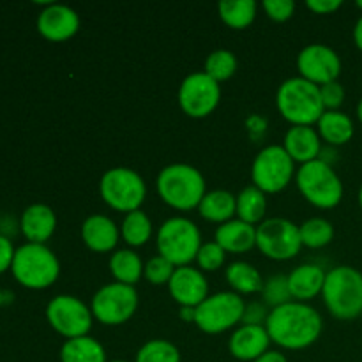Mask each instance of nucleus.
Wrapping results in <instances>:
<instances>
[{
    "label": "nucleus",
    "instance_id": "f8f14e48",
    "mask_svg": "<svg viewBox=\"0 0 362 362\" xmlns=\"http://www.w3.org/2000/svg\"><path fill=\"white\" fill-rule=\"evenodd\" d=\"M46 320L52 325L53 331H57L66 339H73L88 336L94 315H92L90 306H87L80 297L62 293V296L53 297L48 303Z\"/></svg>",
    "mask_w": 362,
    "mask_h": 362
},
{
    "label": "nucleus",
    "instance_id": "dca6fc26",
    "mask_svg": "<svg viewBox=\"0 0 362 362\" xmlns=\"http://www.w3.org/2000/svg\"><path fill=\"white\" fill-rule=\"evenodd\" d=\"M168 290L180 308H198L209 297L207 278L193 265L177 267L168 283Z\"/></svg>",
    "mask_w": 362,
    "mask_h": 362
},
{
    "label": "nucleus",
    "instance_id": "c85d7f7f",
    "mask_svg": "<svg viewBox=\"0 0 362 362\" xmlns=\"http://www.w3.org/2000/svg\"><path fill=\"white\" fill-rule=\"evenodd\" d=\"M267 214V194L255 184L246 186L237 194V219L250 225H260Z\"/></svg>",
    "mask_w": 362,
    "mask_h": 362
},
{
    "label": "nucleus",
    "instance_id": "9d476101",
    "mask_svg": "<svg viewBox=\"0 0 362 362\" xmlns=\"http://www.w3.org/2000/svg\"><path fill=\"white\" fill-rule=\"evenodd\" d=\"M246 303L235 292H218L209 296L194 310V325L207 334H219L243 322Z\"/></svg>",
    "mask_w": 362,
    "mask_h": 362
},
{
    "label": "nucleus",
    "instance_id": "de8ad7c7",
    "mask_svg": "<svg viewBox=\"0 0 362 362\" xmlns=\"http://www.w3.org/2000/svg\"><path fill=\"white\" fill-rule=\"evenodd\" d=\"M4 303H6V297H4V292H2V290H0V308H2Z\"/></svg>",
    "mask_w": 362,
    "mask_h": 362
},
{
    "label": "nucleus",
    "instance_id": "473e14b6",
    "mask_svg": "<svg viewBox=\"0 0 362 362\" xmlns=\"http://www.w3.org/2000/svg\"><path fill=\"white\" fill-rule=\"evenodd\" d=\"M237 66H239V62H237L235 53L221 48L209 53L204 64V71L209 76L214 78L218 83H221V81L230 80L235 74Z\"/></svg>",
    "mask_w": 362,
    "mask_h": 362
},
{
    "label": "nucleus",
    "instance_id": "393cba45",
    "mask_svg": "<svg viewBox=\"0 0 362 362\" xmlns=\"http://www.w3.org/2000/svg\"><path fill=\"white\" fill-rule=\"evenodd\" d=\"M198 212L202 218L212 223H223L233 219L237 212V197L226 189H212L205 193L198 205Z\"/></svg>",
    "mask_w": 362,
    "mask_h": 362
},
{
    "label": "nucleus",
    "instance_id": "b1692460",
    "mask_svg": "<svg viewBox=\"0 0 362 362\" xmlns=\"http://www.w3.org/2000/svg\"><path fill=\"white\" fill-rule=\"evenodd\" d=\"M317 131L329 145H345L354 136V120L341 110H325L317 122Z\"/></svg>",
    "mask_w": 362,
    "mask_h": 362
},
{
    "label": "nucleus",
    "instance_id": "f03ea898",
    "mask_svg": "<svg viewBox=\"0 0 362 362\" xmlns=\"http://www.w3.org/2000/svg\"><path fill=\"white\" fill-rule=\"evenodd\" d=\"M156 187L161 200L177 211L198 209L202 198L207 193L205 177L197 166L187 165V163L166 165L158 173Z\"/></svg>",
    "mask_w": 362,
    "mask_h": 362
},
{
    "label": "nucleus",
    "instance_id": "58836bf2",
    "mask_svg": "<svg viewBox=\"0 0 362 362\" xmlns=\"http://www.w3.org/2000/svg\"><path fill=\"white\" fill-rule=\"evenodd\" d=\"M262 7L274 21H286L292 18L296 11V2L293 0H264Z\"/></svg>",
    "mask_w": 362,
    "mask_h": 362
},
{
    "label": "nucleus",
    "instance_id": "0eeeda50",
    "mask_svg": "<svg viewBox=\"0 0 362 362\" xmlns=\"http://www.w3.org/2000/svg\"><path fill=\"white\" fill-rule=\"evenodd\" d=\"M296 182L300 194L318 209L336 207L345 193L336 170L322 159L300 165L296 172Z\"/></svg>",
    "mask_w": 362,
    "mask_h": 362
},
{
    "label": "nucleus",
    "instance_id": "f3484780",
    "mask_svg": "<svg viewBox=\"0 0 362 362\" xmlns=\"http://www.w3.org/2000/svg\"><path fill=\"white\" fill-rule=\"evenodd\" d=\"M80 28V16L66 4H46L37 16V30L45 39L62 42L73 37Z\"/></svg>",
    "mask_w": 362,
    "mask_h": 362
},
{
    "label": "nucleus",
    "instance_id": "c756f323",
    "mask_svg": "<svg viewBox=\"0 0 362 362\" xmlns=\"http://www.w3.org/2000/svg\"><path fill=\"white\" fill-rule=\"evenodd\" d=\"M257 9L258 4L255 0H221L218 4L219 18L228 27L237 28V30L253 23V20L257 18Z\"/></svg>",
    "mask_w": 362,
    "mask_h": 362
},
{
    "label": "nucleus",
    "instance_id": "4be33fe9",
    "mask_svg": "<svg viewBox=\"0 0 362 362\" xmlns=\"http://www.w3.org/2000/svg\"><path fill=\"white\" fill-rule=\"evenodd\" d=\"M214 240L226 253H247L257 247V226L233 218L218 226Z\"/></svg>",
    "mask_w": 362,
    "mask_h": 362
},
{
    "label": "nucleus",
    "instance_id": "423d86ee",
    "mask_svg": "<svg viewBox=\"0 0 362 362\" xmlns=\"http://www.w3.org/2000/svg\"><path fill=\"white\" fill-rule=\"evenodd\" d=\"M156 244L163 258L172 262L175 267H184L197 260L202 247L200 228L184 216H173L163 221L156 233Z\"/></svg>",
    "mask_w": 362,
    "mask_h": 362
},
{
    "label": "nucleus",
    "instance_id": "49530a36",
    "mask_svg": "<svg viewBox=\"0 0 362 362\" xmlns=\"http://www.w3.org/2000/svg\"><path fill=\"white\" fill-rule=\"evenodd\" d=\"M357 117H359V120L362 122V98H361V101L357 103Z\"/></svg>",
    "mask_w": 362,
    "mask_h": 362
},
{
    "label": "nucleus",
    "instance_id": "cd10ccee",
    "mask_svg": "<svg viewBox=\"0 0 362 362\" xmlns=\"http://www.w3.org/2000/svg\"><path fill=\"white\" fill-rule=\"evenodd\" d=\"M145 264L133 250H117L110 257V272L117 283L134 286L144 276Z\"/></svg>",
    "mask_w": 362,
    "mask_h": 362
},
{
    "label": "nucleus",
    "instance_id": "5701e85b",
    "mask_svg": "<svg viewBox=\"0 0 362 362\" xmlns=\"http://www.w3.org/2000/svg\"><path fill=\"white\" fill-rule=\"evenodd\" d=\"M327 272L315 264H303L288 274V286L292 299L297 303H308L317 296H322Z\"/></svg>",
    "mask_w": 362,
    "mask_h": 362
},
{
    "label": "nucleus",
    "instance_id": "a18cd8bd",
    "mask_svg": "<svg viewBox=\"0 0 362 362\" xmlns=\"http://www.w3.org/2000/svg\"><path fill=\"white\" fill-rule=\"evenodd\" d=\"M194 310H197V308H180V318L186 322H193L194 324Z\"/></svg>",
    "mask_w": 362,
    "mask_h": 362
},
{
    "label": "nucleus",
    "instance_id": "c9c22d12",
    "mask_svg": "<svg viewBox=\"0 0 362 362\" xmlns=\"http://www.w3.org/2000/svg\"><path fill=\"white\" fill-rule=\"evenodd\" d=\"M226 251L216 240L202 244L197 255V264L202 272H216L225 265Z\"/></svg>",
    "mask_w": 362,
    "mask_h": 362
},
{
    "label": "nucleus",
    "instance_id": "a878e982",
    "mask_svg": "<svg viewBox=\"0 0 362 362\" xmlns=\"http://www.w3.org/2000/svg\"><path fill=\"white\" fill-rule=\"evenodd\" d=\"M225 278L228 281V285L232 286V292L239 293V296L262 292L265 283L260 271L255 265L243 260L230 264L225 271Z\"/></svg>",
    "mask_w": 362,
    "mask_h": 362
},
{
    "label": "nucleus",
    "instance_id": "bb28decb",
    "mask_svg": "<svg viewBox=\"0 0 362 362\" xmlns=\"http://www.w3.org/2000/svg\"><path fill=\"white\" fill-rule=\"evenodd\" d=\"M60 362H108L106 350L92 336L66 339L60 349Z\"/></svg>",
    "mask_w": 362,
    "mask_h": 362
},
{
    "label": "nucleus",
    "instance_id": "1a4fd4ad",
    "mask_svg": "<svg viewBox=\"0 0 362 362\" xmlns=\"http://www.w3.org/2000/svg\"><path fill=\"white\" fill-rule=\"evenodd\" d=\"M296 175V161L283 145L272 144L262 148L251 165V179L265 194L279 193L292 182Z\"/></svg>",
    "mask_w": 362,
    "mask_h": 362
},
{
    "label": "nucleus",
    "instance_id": "7c9ffc66",
    "mask_svg": "<svg viewBox=\"0 0 362 362\" xmlns=\"http://www.w3.org/2000/svg\"><path fill=\"white\" fill-rule=\"evenodd\" d=\"M152 232V221L147 216V212H144L141 209L133 212H127L124 216V221L120 225V237L126 240L129 246L140 247L151 240Z\"/></svg>",
    "mask_w": 362,
    "mask_h": 362
},
{
    "label": "nucleus",
    "instance_id": "37998d69",
    "mask_svg": "<svg viewBox=\"0 0 362 362\" xmlns=\"http://www.w3.org/2000/svg\"><path fill=\"white\" fill-rule=\"evenodd\" d=\"M253 362H288V359L285 357V354L278 352V350H267V352L262 354V356Z\"/></svg>",
    "mask_w": 362,
    "mask_h": 362
},
{
    "label": "nucleus",
    "instance_id": "79ce46f5",
    "mask_svg": "<svg viewBox=\"0 0 362 362\" xmlns=\"http://www.w3.org/2000/svg\"><path fill=\"white\" fill-rule=\"evenodd\" d=\"M343 6L341 0H308L306 7L317 14H331Z\"/></svg>",
    "mask_w": 362,
    "mask_h": 362
},
{
    "label": "nucleus",
    "instance_id": "ddd939ff",
    "mask_svg": "<svg viewBox=\"0 0 362 362\" xmlns=\"http://www.w3.org/2000/svg\"><path fill=\"white\" fill-rule=\"evenodd\" d=\"M257 247L272 260H290L303 247L299 226L286 218H267L257 226Z\"/></svg>",
    "mask_w": 362,
    "mask_h": 362
},
{
    "label": "nucleus",
    "instance_id": "f704fd0d",
    "mask_svg": "<svg viewBox=\"0 0 362 362\" xmlns=\"http://www.w3.org/2000/svg\"><path fill=\"white\" fill-rule=\"evenodd\" d=\"M260 293L264 297V303L269 304L271 308H278L281 304L293 300L292 293H290L288 276L285 274H276L265 279L264 288H262Z\"/></svg>",
    "mask_w": 362,
    "mask_h": 362
},
{
    "label": "nucleus",
    "instance_id": "a211bd4d",
    "mask_svg": "<svg viewBox=\"0 0 362 362\" xmlns=\"http://www.w3.org/2000/svg\"><path fill=\"white\" fill-rule=\"evenodd\" d=\"M265 325H240L228 339V350L239 361H257L271 345Z\"/></svg>",
    "mask_w": 362,
    "mask_h": 362
},
{
    "label": "nucleus",
    "instance_id": "3c124183",
    "mask_svg": "<svg viewBox=\"0 0 362 362\" xmlns=\"http://www.w3.org/2000/svg\"><path fill=\"white\" fill-rule=\"evenodd\" d=\"M357 7H359V9L362 11V0H359V2H357Z\"/></svg>",
    "mask_w": 362,
    "mask_h": 362
},
{
    "label": "nucleus",
    "instance_id": "8fccbe9b",
    "mask_svg": "<svg viewBox=\"0 0 362 362\" xmlns=\"http://www.w3.org/2000/svg\"><path fill=\"white\" fill-rule=\"evenodd\" d=\"M108 362H129V361H124V359H115V361H108Z\"/></svg>",
    "mask_w": 362,
    "mask_h": 362
},
{
    "label": "nucleus",
    "instance_id": "ea45409f",
    "mask_svg": "<svg viewBox=\"0 0 362 362\" xmlns=\"http://www.w3.org/2000/svg\"><path fill=\"white\" fill-rule=\"evenodd\" d=\"M267 308L262 303H250L246 304V310H244L243 324L244 325H265L267 320Z\"/></svg>",
    "mask_w": 362,
    "mask_h": 362
},
{
    "label": "nucleus",
    "instance_id": "72a5a7b5",
    "mask_svg": "<svg viewBox=\"0 0 362 362\" xmlns=\"http://www.w3.org/2000/svg\"><path fill=\"white\" fill-rule=\"evenodd\" d=\"M134 362H180V352L168 339H148L138 349Z\"/></svg>",
    "mask_w": 362,
    "mask_h": 362
},
{
    "label": "nucleus",
    "instance_id": "f257e3e1",
    "mask_svg": "<svg viewBox=\"0 0 362 362\" xmlns=\"http://www.w3.org/2000/svg\"><path fill=\"white\" fill-rule=\"evenodd\" d=\"M272 343L286 350H303L313 345L324 331L322 315L308 303H290L272 308L265 320Z\"/></svg>",
    "mask_w": 362,
    "mask_h": 362
},
{
    "label": "nucleus",
    "instance_id": "2eb2a0df",
    "mask_svg": "<svg viewBox=\"0 0 362 362\" xmlns=\"http://www.w3.org/2000/svg\"><path fill=\"white\" fill-rule=\"evenodd\" d=\"M299 76L306 78L315 85H324L338 80L341 73V59L338 52L324 42H311L304 46L297 55Z\"/></svg>",
    "mask_w": 362,
    "mask_h": 362
},
{
    "label": "nucleus",
    "instance_id": "20e7f679",
    "mask_svg": "<svg viewBox=\"0 0 362 362\" xmlns=\"http://www.w3.org/2000/svg\"><path fill=\"white\" fill-rule=\"evenodd\" d=\"M276 106L292 126H313L325 112L320 87L303 76H292L279 85Z\"/></svg>",
    "mask_w": 362,
    "mask_h": 362
},
{
    "label": "nucleus",
    "instance_id": "39448f33",
    "mask_svg": "<svg viewBox=\"0 0 362 362\" xmlns=\"http://www.w3.org/2000/svg\"><path fill=\"white\" fill-rule=\"evenodd\" d=\"M11 272L25 288L45 290L59 279L60 262L46 244L27 243L14 251Z\"/></svg>",
    "mask_w": 362,
    "mask_h": 362
},
{
    "label": "nucleus",
    "instance_id": "6e6552de",
    "mask_svg": "<svg viewBox=\"0 0 362 362\" xmlns=\"http://www.w3.org/2000/svg\"><path fill=\"white\" fill-rule=\"evenodd\" d=\"M99 194L108 207L127 214L141 207L147 197V184L136 170L115 166L103 173Z\"/></svg>",
    "mask_w": 362,
    "mask_h": 362
},
{
    "label": "nucleus",
    "instance_id": "e433bc0d",
    "mask_svg": "<svg viewBox=\"0 0 362 362\" xmlns=\"http://www.w3.org/2000/svg\"><path fill=\"white\" fill-rule=\"evenodd\" d=\"M175 269L177 267L172 264V262H168L166 258H163L161 255H158V257H152L151 260L145 264L144 278L147 279L151 285H156V286L168 285L173 272H175Z\"/></svg>",
    "mask_w": 362,
    "mask_h": 362
},
{
    "label": "nucleus",
    "instance_id": "6ab92c4d",
    "mask_svg": "<svg viewBox=\"0 0 362 362\" xmlns=\"http://www.w3.org/2000/svg\"><path fill=\"white\" fill-rule=\"evenodd\" d=\"M81 239L95 253H110L120 239V228L105 214H92L81 223Z\"/></svg>",
    "mask_w": 362,
    "mask_h": 362
},
{
    "label": "nucleus",
    "instance_id": "aec40b11",
    "mask_svg": "<svg viewBox=\"0 0 362 362\" xmlns=\"http://www.w3.org/2000/svg\"><path fill=\"white\" fill-rule=\"evenodd\" d=\"M20 228L28 243L46 244V240L55 233L57 228L55 211L46 204L28 205L21 212Z\"/></svg>",
    "mask_w": 362,
    "mask_h": 362
},
{
    "label": "nucleus",
    "instance_id": "9b49d317",
    "mask_svg": "<svg viewBox=\"0 0 362 362\" xmlns=\"http://www.w3.org/2000/svg\"><path fill=\"white\" fill-rule=\"evenodd\" d=\"M140 297L134 286L108 283L94 293L90 303L92 315L103 325L126 324L138 310Z\"/></svg>",
    "mask_w": 362,
    "mask_h": 362
},
{
    "label": "nucleus",
    "instance_id": "a19ab883",
    "mask_svg": "<svg viewBox=\"0 0 362 362\" xmlns=\"http://www.w3.org/2000/svg\"><path fill=\"white\" fill-rule=\"evenodd\" d=\"M14 246L6 235L0 233V274H4L6 271H9L11 265H13L14 258Z\"/></svg>",
    "mask_w": 362,
    "mask_h": 362
},
{
    "label": "nucleus",
    "instance_id": "412c9836",
    "mask_svg": "<svg viewBox=\"0 0 362 362\" xmlns=\"http://www.w3.org/2000/svg\"><path fill=\"white\" fill-rule=\"evenodd\" d=\"M283 147L296 163H310L320 158L322 138L313 126H292L285 134Z\"/></svg>",
    "mask_w": 362,
    "mask_h": 362
},
{
    "label": "nucleus",
    "instance_id": "2f4dec72",
    "mask_svg": "<svg viewBox=\"0 0 362 362\" xmlns=\"http://www.w3.org/2000/svg\"><path fill=\"white\" fill-rule=\"evenodd\" d=\"M299 232L303 246L311 247V250L327 246L334 239V226H332V223L325 218H318V216L317 218L306 219L303 225H299Z\"/></svg>",
    "mask_w": 362,
    "mask_h": 362
},
{
    "label": "nucleus",
    "instance_id": "4468645a",
    "mask_svg": "<svg viewBox=\"0 0 362 362\" xmlns=\"http://www.w3.org/2000/svg\"><path fill=\"white\" fill-rule=\"evenodd\" d=\"M177 99L186 115L193 119H204L218 108L221 99V85L205 71H194L180 81Z\"/></svg>",
    "mask_w": 362,
    "mask_h": 362
},
{
    "label": "nucleus",
    "instance_id": "c03bdc74",
    "mask_svg": "<svg viewBox=\"0 0 362 362\" xmlns=\"http://www.w3.org/2000/svg\"><path fill=\"white\" fill-rule=\"evenodd\" d=\"M354 42H356L357 48L362 52V14L359 20L356 21V27H354Z\"/></svg>",
    "mask_w": 362,
    "mask_h": 362
},
{
    "label": "nucleus",
    "instance_id": "4c0bfd02",
    "mask_svg": "<svg viewBox=\"0 0 362 362\" xmlns=\"http://www.w3.org/2000/svg\"><path fill=\"white\" fill-rule=\"evenodd\" d=\"M320 95L325 110H339V106L345 101V87L338 80L329 81V83L320 85Z\"/></svg>",
    "mask_w": 362,
    "mask_h": 362
},
{
    "label": "nucleus",
    "instance_id": "7ed1b4c3",
    "mask_svg": "<svg viewBox=\"0 0 362 362\" xmlns=\"http://www.w3.org/2000/svg\"><path fill=\"white\" fill-rule=\"evenodd\" d=\"M322 299L329 313L339 320L362 315V272L352 265H338L325 274Z\"/></svg>",
    "mask_w": 362,
    "mask_h": 362
},
{
    "label": "nucleus",
    "instance_id": "09e8293b",
    "mask_svg": "<svg viewBox=\"0 0 362 362\" xmlns=\"http://www.w3.org/2000/svg\"><path fill=\"white\" fill-rule=\"evenodd\" d=\"M359 205H361V209H362V186H361V189H359Z\"/></svg>",
    "mask_w": 362,
    "mask_h": 362
}]
</instances>
